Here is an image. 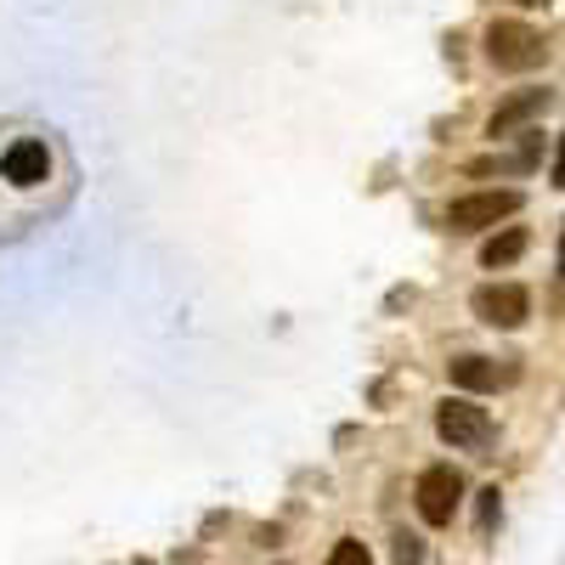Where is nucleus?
Wrapping results in <instances>:
<instances>
[{
  "instance_id": "1",
  "label": "nucleus",
  "mask_w": 565,
  "mask_h": 565,
  "mask_svg": "<svg viewBox=\"0 0 565 565\" xmlns=\"http://www.w3.org/2000/svg\"><path fill=\"white\" fill-rule=\"evenodd\" d=\"M543 57H548V40H543L532 23L503 18V23H492V29H487V63H492L498 74H526V68H543Z\"/></svg>"
},
{
  "instance_id": "2",
  "label": "nucleus",
  "mask_w": 565,
  "mask_h": 565,
  "mask_svg": "<svg viewBox=\"0 0 565 565\" xmlns=\"http://www.w3.org/2000/svg\"><path fill=\"white\" fill-rule=\"evenodd\" d=\"M436 436H441L452 452H487L492 436H498V424H492L487 407H476L469 396H447V402L436 407Z\"/></svg>"
},
{
  "instance_id": "3",
  "label": "nucleus",
  "mask_w": 565,
  "mask_h": 565,
  "mask_svg": "<svg viewBox=\"0 0 565 565\" xmlns=\"http://www.w3.org/2000/svg\"><path fill=\"white\" fill-rule=\"evenodd\" d=\"M52 141L45 136H18L7 141V153H0V181L12 186V193H40L45 181H52Z\"/></svg>"
},
{
  "instance_id": "4",
  "label": "nucleus",
  "mask_w": 565,
  "mask_h": 565,
  "mask_svg": "<svg viewBox=\"0 0 565 565\" xmlns=\"http://www.w3.org/2000/svg\"><path fill=\"white\" fill-rule=\"evenodd\" d=\"M418 514H424V526H452V514H458V503H463V476L452 463H430L418 476Z\"/></svg>"
},
{
  "instance_id": "5",
  "label": "nucleus",
  "mask_w": 565,
  "mask_h": 565,
  "mask_svg": "<svg viewBox=\"0 0 565 565\" xmlns=\"http://www.w3.org/2000/svg\"><path fill=\"white\" fill-rule=\"evenodd\" d=\"M514 210H521V193H514V186H498V193H469V199H452L447 226L452 232H487V226L509 221Z\"/></svg>"
},
{
  "instance_id": "6",
  "label": "nucleus",
  "mask_w": 565,
  "mask_h": 565,
  "mask_svg": "<svg viewBox=\"0 0 565 565\" xmlns=\"http://www.w3.org/2000/svg\"><path fill=\"white\" fill-rule=\"evenodd\" d=\"M469 306H476V317L487 328H526V317H532V295L521 282H487V289H476Z\"/></svg>"
},
{
  "instance_id": "7",
  "label": "nucleus",
  "mask_w": 565,
  "mask_h": 565,
  "mask_svg": "<svg viewBox=\"0 0 565 565\" xmlns=\"http://www.w3.org/2000/svg\"><path fill=\"white\" fill-rule=\"evenodd\" d=\"M447 373H452L458 391H503V385L521 380V367H514V362H492V356H452Z\"/></svg>"
},
{
  "instance_id": "8",
  "label": "nucleus",
  "mask_w": 565,
  "mask_h": 565,
  "mask_svg": "<svg viewBox=\"0 0 565 565\" xmlns=\"http://www.w3.org/2000/svg\"><path fill=\"white\" fill-rule=\"evenodd\" d=\"M548 103H554V90H514V97H509V103H498V114L487 119V136H492V141L514 136L526 119H537Z\"/></svg>"
},
{
  "instance_id": "9",
  "label": "nucleus",
  "mask_w": 565,
  "mask_h": 565,
  "mask_svg": "<svg viewBox=\"0 0 565 565\" xmlns=\"http://www.w3.org/2000/svg\"><path fill=\"white\" fill-rule=\"evenodd\" d=\"M526 244H532V238H526V226H503L498 238H487V249H481V266H487V271H498V266H514V260L526 255Z\"/></svg>"
},
{
  "instance_id": "10",
  "label": "nucleus",
  "mask_w": 565,
  "mask_h": 565,
  "mask_svg": "<svg viewBox=\"0 0 565 565\" xmlns=\"http://www.w3.org/2000/svg\"><path fill=\"white\" fill-rule=\"evenodd\" d=\"M328 565H373V554L356 543V537H345V543H334V554H328Z\"/></svg>"
},
{
  "instance_id": "11",
  "label": "nucleus",
  "mask_w": 565,
  "mask_h": 565,
  "mask_svg": "<svg viewBox=\"0 0 565 565\" xmlns=\"http://www.w3.org/2000/svg\"><path fill=\"white\" fill-rule=\"evenodd\" d=\"M391 554H396V565H424V543L413 532H396V548Z\"/></svg>"
},
{
  "instance_id": "12",
  "label": "nucleus",
  "mask_w": 565,
  "mask_h": 565,
  "mask_svg": "<svg viewBox=\"0 0 565 565\" xmlns=\"http://www.w3.org/2000/svg\"><path fill=\"white\" fill-rule=\"evenodd\" d=\"M492 521H498V487L481 492V532H492Z\"/></svg>"
},
{
  "instance_id": "13",
  "label": "nucleus",
  "mask_w": 565,
  "mask_h": 565,
  "mask_svg": "<svg viewBox=\"0 0 565 565\" xmlns=\"http://www.w3.org/2000/svg\"><path fill=\"white\" fill-rule=\"evenodd\" d=\"M521 7H543V0H521Z\"/></svg>"
}]
</instances>
